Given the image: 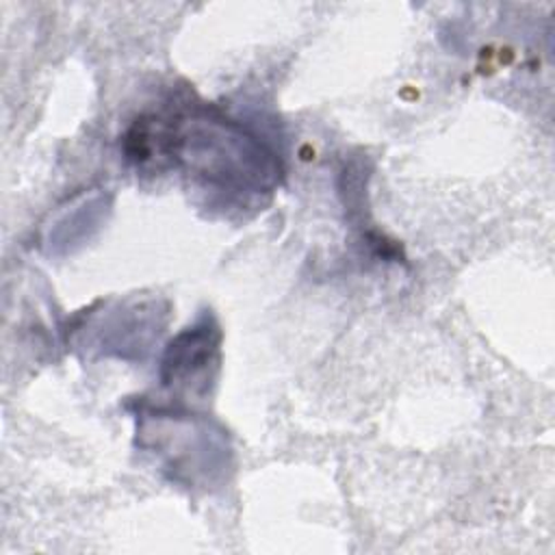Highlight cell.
<instances>
[{
  "label": "cell",
  "instance_id": "cell-2",
  "mask_svg": "<svg viewBox=\"0 0 555 555\" xmlns=\"http://www.w3.org/2000/svg\"><path fill=\"white\" fill-rule=\"evenodd\" d=\"M139 442L163 460V470L184 486H212L230 466V447L221 429L184 414L145 416Z\"/></svg>",
  "mask_w": 555,
  "mask_h": 555
},
{
  "label": "cell",
  "instance_id": "cell-3",
  "mask_svg": "<svg viewBox=\"0 0 555 555\" xmlns=\"http://www.w3.org/2000/svg\"><path fill=\"white\" fill-rule=\"evenodd\" d=\"M219 343L221 332L210 314L182 330L165 349L160 362L163 386L204 395L219 369Z\"/></svg>",
  "mask_w": 555,
  "mask_h": 555
},
{
  "label": "cell",
  "instance_id": "cell-1",
  "mask_svg": "<svg viewBox=\"0 0 555 555\" xmlns=\"http://www.w3.org/2000/svg\"><path fill=\"white\" fill-rule=\"evenodd\" d=\"M165 152L182 158L193 173L230 191L262 193L275 184L273 156L234 124L195 119L182 132L165 130Z\"/></svg>",
  "mask_w": 555,
  "mask_h": 555
}]
</instances>
